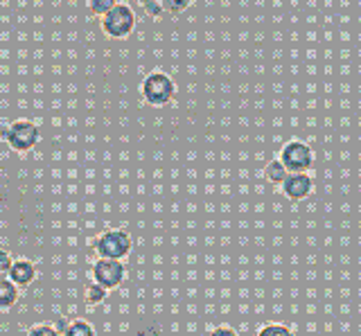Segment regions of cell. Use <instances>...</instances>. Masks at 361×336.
<instances>
[{
	"label": "cell",
	"instance_id": "cell-1",
	"mask_svg": "<svg viewBox=\"0 0 361 336\" xmlns=\"http://www.w3.org/2000/svg\"><path fill=\"white\" fill-rule=\"evenodd\" d=\"M142 99L149 106H165L174 99L176 86L172 82V77H167L165 73H154L142 82Z\"/></svg>",
	"mask_w": 361,
	"mask_h": 336
},
{
	"label": "cell",
	"instance_id": "cell-2",
	"mask_svg": "<svg viewBox=\"0 0 361 336\" xmlns=\"http://www.w3.org/2000/svg\"><path fill=\"white\" fill-rule=\"evenodd\" d=\"M0 138H3L14 151L25 154V151H32L34 147H37L39 127L34 125V122H30V120H18V122L9 125L3 133H0Z\"/></svg>",
	"mask_w": 361,
	"mask_h": 336
},
{
	"label": "cell",
	"instance_id": "cell-3",
	"mask_svg": "<svg viewBox=\"0 0 361 336\" xmlns=\"http://www.w3.org/2000/svg\"><path fill=\"white\" fill-rule=\"evenodd\" d=\"M102 30L111 39H127L135 30V14L129 5L118 3L106 16H102Z\"/></svg>",
	"mask_w": 361,
	"mask_h": 336
},
{
	"label": "cell",
	"instance_id": "cell-4",
	"mask_svg": "<svg viewBox=\"0 0 361 336\" xmlns=\"http://www.w3.org/2000/svg\"><path fill=\"white\" fill-rule=\"evenodd\" d=\"M280 163L287 167L289 174H302V172H310L312 165H314V151L307 142L302 140H291L287 142L285 147L280 151Z\"/></svg>",
	"mask_w": 361,
	"mask_h": 336
},
{
	"label": "cell",
	"instance_id": "cell-5",
	"mask_svg": "<svg viewBox=\"0 0 361 336\" xmlns=\"http://www.w3.org/2000/svg\"><path fill=\"white\" fill-rule=\"evenodd\" d=\"M95 251L99 257H106V260H124L131 253V235L124 230L102 232L95 244Z\"/></svg>",
	"mask_w": 361,
	"mask_h": 336
},
{
	"label": "cell",
	"instance_id": "cell-6",
	"mask_svg": "<svg viewBox=\"0 0 361 336\" xmlns=\"http://www.w3.org/2000/svg\"><path fill=\"white\" fill-rule=\"evenodd\" d=\"M90 273H93V282L106 287L111 291L122 285L124 264H122V260H106V257H99V260L93 264V268H90Z\"/></svg>",
	"mask_w": 361,
	"mask_h": 336
},
{
	"label": "cell",
	"instance_id": "cell-7",
	"mask_svg": "<svg viewBox=\"0 0 361 336\" xmlns=\"http://www.w3.org/2000/svg\"><path fill=\"white\" fill-rule=\"evenodd\" d=\"M282 192H285V197L293 199V201H300V199H307L312 194L314 189V181L312 176L307 172L302 174H287V178L282 181Z\"/></svg>",
	"mask_w": 361,
	"mask_h": 336
},
{
	"label": "cell",
	"instance_id": "cell-8",
	"mask_svg": "<svg viewBox=\"0 0 361 336\" xmlns=\"http://www.w3.org/2000/svg\"><path fill=\"white\" fill-rule=\"evenodd\" d=\"M37 278V266H34L30 260H14L9 271V280L16 287H30Z\"/></svg>",
	"mask_w": 361,
	"mask_h": 336
},
{
	"label": "cell",
	"instance_id": "cell-9",
	"mask_svg": "<svg viewBox=\"0 0 361 336\" xmlns=\"http://www.w3.org/2000/svg\"><path fill=\"white\" fill-rule=\"evenodd\" d=\"M18 291H20V287H16L9 278L0 280V309L14 307L18 300Z\"/></svg>",
	"mask_w": 361,
	"mask_h": 336
},
{
	"label": "cell",
	"instance_id": "cell-10",
	"mask_svg": "<svg viewBox=\"0 0 361 336\" xmlns=\"http://www.w3.org/2000/svg\"><path fill=\"white\" fill-rule=\"evenodd\" d=\"M287 167L280 163V158H276V161H271L267 167H264V176H267V181L271 183V185H282V181L287 178Z\"/></svg>",
	"mask_w": 361,
	"mask_h": 336
},
{
	"label": "cell",
	"instance_id": "cell-11",
	"mask_svg": "<svg viewBox=\"0 0 361 336\" xmlns=\"http://www.w3.org/2000/svg\"><path fill=\"white\" fill-rule=\"evenodd\" d=\"M61 336H95V330H93V325H90L88 321L77 318V321H71L66 325V330L61 332Z\"/></svg>",
	"mask_w": 361,
	"mask_h": 336
},
{
	"label": "cell",
	"instance_id": "cell-12",
	"mask_svg": "<svg viewBox=\"0 0 361 336\" xmlns=\"http://www.w3.org/2000/svg\"><path fill=\"white\" fill-rule=\"evenodd\" d=\"M106 296H109V289L97 285V282L88 285V289H86V302H88V305H102V302L106 300Z\"/></svg>",
	"mask_w": 361,
	"mask_h": 336
},
{
	"label": "cell",
	"instance_id": "cell-13",
	"mask_svg": "<svg viewBox=\"0 0 361 336\" xmlns=\"http://www.w3.org/2000/svg\"><path fill=\"white\" fill-rule=\"evenodd\" d=\"M116 5H118V0H88V9L95 16H106Z\"/></svg>",
	"mask_w": 361,
	"mask_h": 336
},
{
	"label": "cell",
	"instance_id": "cell-14",
	"mask_svg": "<svg viewBox=\"0 0 361 336\" xmlns=\"http://www.w3.org/2000/svg\"><path fill=\"white\" fill-rule=\"evenodd\" d=\"M257 336H296V334H293L287 325L271 323V325H264V328L257 332Z\"/></svg>",
	"mask_w": 361,
	"mask_h": 336
},
{
	"label": "cell",
	"instance_id": "cell-15",
	"mask_svg": "<svg viewBox=\"0 0 361 336\" xmlns=\"http://www.w3.org/2000/svg\"><path fill=\"white\" fill-rule=\"evenodd\" d=\"M27 336H61V332L56 330V325H52V323H41V325L30 328Z\"/></svg>",
	"mask_w": 361,
	"mask_h": 336
},
{
	"label": "cell",
	"instance_id": "cell-16",
	"mask_svg": "<svg viewBox=\"0 0 361 336\" xmlns=\"http://www.w3.org/2000/svg\"><path fill=\"white\" fill-rule=\"evenodd\" d=\"M163 3V9L169 14H180L185 12V9L192 5V0H161Z\"/></svg>",
	"mask_w": 361,
	"mask_h": 336
},
{
	"label": "cell",
	"instance_id": "cell-17",
	"mask_svg": "<svg viewBox=\"0 0 361 336\" xmlns=\"http://www.w3.org/2000/svg\"><path fill=\"white\" fill-rule=\"evenodd\" d=\"M142 9H145V14L149 16V18H161L165 14L161 0H149L147 5H142Z\"/></svg>",
	"mask_w": 361,
	"mask_h": 336
},
{
	"label": "cell",
	"instance_id": "cell-18",
	"mask_svg": "<svg viewBox=\"0 0 361 336\" xmlns=\"http://www.w3.org/2000/svg\"><path fill=\"white\" fill-rule=\"evenodd\" d=\"M11 264H14V260H11V255H9L7 251H3V249H0V280L9 278Z\"/></svg>",
	"mask_w": 361,
	"mask_h": 336
},
{
	"label": "cell",
	"instance_id": "cell-19",
	"mask_svg": "<svg viewBox=\"0 0 361 336\" xmlns=\"http://www.w3.org/2000/svg\"><path fill=\"white\" fill-rule=\"evenodd\" d=\"M210 336H237V332L231 328H217V330L210 332Z\"/></svg>",
	"mask_w": 361,
	"mask_h": 336
},
{
	"label": "cell",
	"instance_id": "cell-20",
	"mask_svg": "<svg viewBox=\"0 0 361 336\" xmlns=\"http://www.w3.org/2000/svg\"><path fill=\"white\" fill-rule=\"evenodd\" d=\"M138 3H140V7H142V5H147V3H149V0H138Z\"/></svg>",
	"mask_w": 361,
	"mask_h": 336
}]
</instances>
